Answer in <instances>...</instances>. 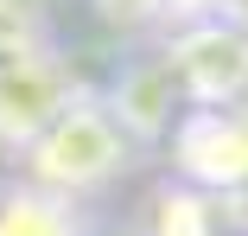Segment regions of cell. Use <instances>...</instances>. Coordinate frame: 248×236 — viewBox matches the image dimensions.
Returning a JSON list of instances; mask_svg holds the SVG:
<instances>
[{
	"label": "cell",
	"instance_id": "obj_8",
	"mask_svg": "<svg viewBox=\"0 0 248 236\" xmlns=\"http://www.w3.org/2000/svg\"><path fill=\"white\" fill-rule=\"evenodd\" d=\"M45 7L38 0H0V51H13V45H45Z\"/></svg>",
	"mask_w": 248,
	"mask_h": 236
},
{
	"label": "cell",
	"instance_id": "obj_4",
	"mask_svg": "<svg viewBox=\"0 0 248 236\" xmlns=\"http://www.w3.org/2000/svg\"><path fill=\"white\" fill-rule=\"evenodd\" d=\"M178 185L210 198H235L248 185V109H185L172 121Z\"/></svg>",
	"mask_w": 248,
	"mask_h": 236
},
{
	"label": "cell",
	"instance_id": "obj_2",
	"mask_svg": "<svg viewBox=\"0 0 248 236\" xmlns=\"http://www.w3.org/2000/svg\"><path fill=\"white\" fill-rule=\"evenodd\" d=\"M77 96H83V83H77L70 58L58 51L51 38L0 51V153L19 160Z\"/></svg>",
	"mask_w": 248,
	"mask_h": 236
},
{
	"label": "cell",
	"instance_id": "obj_7",
	"mask_svg": "<svg viewBox=\"0 0 248 236\" xmlns=\"http://www.w3.org/2000/svg\"><path fill=\"white\" fill-rule=\"evenodd\" d=\"M146 236H223V198L191 192V185H166V192H153Z\"/></svg>",
	"mask_w": 248,
	"mask_h": 236
},
{
	"label": "cell",
	"instance_id": "obj_3",
	"mask_svg": "<svg viewBox=\"0 0 248 236\" xmlns=\"http://www.w3.org/2000/svg\"><path fill=\"white\" fill-rule=\"evenodd\" d=\"M166 70L191 109H248V26L242 19H191L166 38Z\"/></svg>",
	"mask_w": 248,
	"mask_h": 236
},
{
	"label": "cell",
	"instance_id": "obj_1",
	"mask_svg": "<svg viewBox=\"0 0 248 236\" xmlns=\"http://www.w3.org/2000/svg\"><path fill=\"white\" fill-rule=\"evenodd\" d=\"M134 153H140V147L115 128V115L102 109V96L83 89V96L19 153V185L77 204V198H89V192H102V185H115V179L134 166Z\"/></svg>",
	"mask_w": 248,
	"mask_h": 236
},
{
	"label": "cell",
	"instance_id": "obj_5",
	"mask_svg": "<svg viewBox=\"0 0 248 236\" xmlns=\"http://www.w3.org/2000/svg\"><path fill=\"white\" fill-rule=\"evenodd\" d=\"M102 109L115 115V128L134 140V147H146V140L172 134V121L185 115V96H178L166 58H134V64L115 77V89L102 96Z\"/></svg>",
	"mask_w": 248,
	"mask_h": 236
},
{
	"label": "cell",
	"instance_id": "obj_6",
	"mask_svg": "<svg viewBox=\"0 0 248 236\" xmlns=\"http://www.w3.org/2000/svg\"><path fill=\"white\" fill-rule=\"evenodd\" d=\"M0 236H83L77 204L64 198H45L32 185H0Z\"/></svg>",
	"mask_w": 248,
	"mask_h": 236
}]
</instances>
